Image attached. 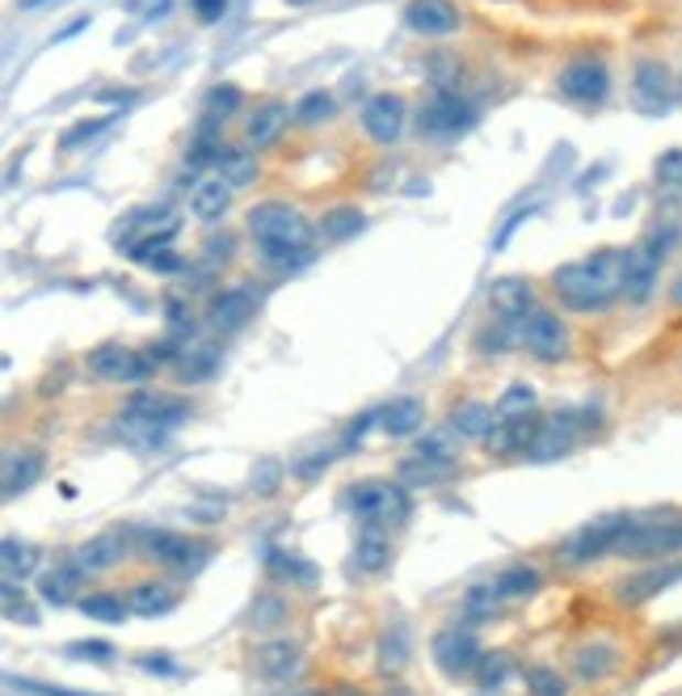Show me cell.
<instances>
[{
	"instance_id": "cell-1",
	"label": "cell",
	"mask_w": 682,
	"mask_h": 696,
	"mask_svg": "<svg viewBox=\"0 0 682 696\" xmlns=\"http://www.w3.org/2000/svg\"><path fill=\"white\" fill-rule=\"evenodd\" d=\"M552 291L569 312H603L624 296V249H603L552 275Z\"/></svg>"
},
{
	"instance_id": "cell-2",
	"label": "cell",
	"mask_w": 682,
	"mask_h": 696,
	"mask_svg": "<svg viewBox=\"0 0 682 696\" xmlns=\"http://www.w3.org/2000/svg\"><path fill=\"white\" fill-rule=\"evenodd\" d=\"M682 553V511H653V515H628V528L615 545L624 561H670Z\"/></svg>"
},
{
	"instance_id": "cell-3",
	"label": "cell",
	"mask_w": 682,
	"mask_h": 696,
	"mask_svg": "<svg viewBox=\"0 0 682 696\" xmlns=\"http://www.w3.org/2000/svg\"><path fill=\"white\" fill-rule=\"evenodd\" d=\"M186 418H190V401L143 388V393H136V397L127 401V409H122V431L131 435V439L152 443V439H161L169 427H177V422H186Z\"/></svg>"
},
{
	"instance_id": "cell-4",
	"label": "cell",
	"mask_w": 682,
	"mask_h": 696,
	"mask_svg": "<svg viewBox=\"0 0 682 696\" xmlns=\"http://www.w3.org/2000/svg\"><path fill=\"white\" fill-rule=\"evenodd\" d=\"M249 233L258 245H312V224L295 203L266 199L249 207Z\"/></svg>"
},
{
	"instance_id": "cell-5",
	"label": "cell",
	"mask_w": 682,
	"mask_h": 696,
	"mask_svg": "<svg viewBox=\"0 0 682 696\" xmlns=\"http://www.w3.org/2000/svg\"><path fill=\"white\" fill-rule=\"evenodd\" d=\"M346 503L362 524L392 528V524L409 520V494H404V485H392V481H358Z\"/></svg>"
},
{
	"instance_id": "cell-6",
	"label": "cell",
	"mask_w": 682,
	"mask_h": 696,
	"mask_svg": "<svg viewBox=\"0 0 682 696\" xmlns=\"http://www.w3.org/2000/svg\"><path fill=\"white\" fill-rule=\"evenodd\" d=\"M156 363L148 360V351H131L122 342H106L89 355V376H97L101 385H143L152 381Z\"/></svg>"
},
{
	"instance_id": "cell-7",
	"label": "cell",
	"mask_w": 682,
	"mask_h": 696,
	"mask_svg": "<svg viewBox=\"0 0 682 696\" xmlns=\"http://www.w3.org/2000/svg\"><path fill=\"white\" fill-rule=\"evenodd\" d=\"M515 338L522 351H531V355L543 363H561L569 355V330L552 309L527 312L515 325Z\"/></svg>"
},
{
	"instance_id": "cell-8",
	"label": "cell",
	"mask_w": 682,
	"mask_h": 696,
	"mask_svg": "<svg viewBox=\"0 0 682 696\" xmlns=\"http://www.w3.org/2000/svg\"><path fill=\"white\" fill-rule=\"evenodd\" d=\"M624 528H628V515H603V520H594V524H586V528H577L569 536L565 549H561V561L565 566H589L598 557H615V545H619Z\"/></svg>"
},
{
	"instance_id": "cell-9",
	"label": "cell",
	"mask_w": 682,
	"mask_h": 696,
	"mask_svg": "<svg viewBox=\"0 0 682 696\" xmlns=\"http://www.w3.org/2000/svg\"><path fill=\"white\" fill-rule=\"evenodd\" d=\"M561 94H565L569 101H577V106H598L603 97L611 94V73H607V64L594 60V55H582V60L565 64V73H561Z\"/></svg>"
},
{
	"instance_id": "cell-10",
	"label": "cell",
	"mask_w": 682,
	"mask_h": 696,
	"mask_svg": "<svg viewBox=\"0 0 682 696\" xmlns=\"http://www.w3.org/2000/svg\"><path fill=\"white\" fill-rule=\"evenodd\" d=\"M480 654H485V650L476 642V633H472V629H459V624H451V629H443V633L434 638V663H439V672L451 675V679L476 672Z\"/></svg>"
},
{
	"instance_id": "cell-11",
	"label": "cell",
	"mask_w": 682,
	"mask_h": 696,
	"mask_svg": "<svg viewBox=\"0 0 682 696\" xmlns=\"http://www.w3.org/2000/svg\"><path fill=\"white\" fill-rule=\"evenodd\" d=\"M472 122H476V110L455 89H439L422 110L425 136H459V131H468Z\"/></svg>"
},
{
	"instance_id": "cell-12",
	"label": "cell",
	"mask_w": 682,
	"mask_h": 696,
	"mask_svg": "<svg viewBox=\"0 0 682 696\" xmlns=\"http://www.w3.org/2000/svg\"><path fill=\"white\" fill-rule=\"evenodd\" d=\"M569 663H573V675H577L582 684H607V679L619 672L624 654H619V646H615V642H603V638H594V642H582V646H573Z\"/></svg>"
},
{
	"instance_id": "cell-13",
	"label": "cell",
	"mask_w": 682,
	"mask_h": 696,
	"mask_svg": "<svg viewBox=\"0 0 682 696\" xmlns=\"http://www.w3.org/2000/svg\"><path fill=\"white\" fill-rule=\"evenodd\" d=\"M253 663H258V672L270 684H291L295 675L304 672V650H300V642H291V638H270V642H261L253 650Z\"/></svg>"
},
{
	"instance_id": "cell-14",
	"label": "cell",
	"mask_w": 682,
	"mask_h": 696,
	"mask_svg": "<svg viewBox=\"0 0 682 696\" xmlns=\"http://www.w3.org/2000/svg\"><path fill=\"white\" fill-rule=\"evenodd\" d=\"M658 275H661V258L649 245H628V249H624V296H628L632 304H645V300L653 296Z\"/></svg>"
},
{
	"instance_id": "cell-15",
	"label": "cell",
	"mask_w": 682,
	"mask_h": 696,
	"mask_svg": "<svg viewBox=\"0 0 682 696\" xmlns=\"http://www.w3.org/2000/svg\"><path fill=\"white\" fill-rule=\"evenodd\" d=\"M540 414L531 409V414H518V418H497L494 435L485 439V448H489V457H527L531 452V443H535V431H540Z\"/></svg>"
},
{
	"instance_id": "cell-16",
	"label": "cell",
	"mask_w": 682,
	"mask_h": 696,
	"mask_svg": "<svg viewBox=\"0 0 682 696\" xmlns=\"http://www.w3.org/2000/svg\"><path fill=\"white\" fill-rule=\"evenodd\" d=\"M362 127L376 144H397V136L404 131V101L397 94H376L362 106Z\"/></svg>"
},
{
	"instance_id": "cell-17",
	"label": "cell",
	"mask_w": 682,
	"mask_h": 696,
	"mask_svg": "<svg viewBox=\"0 0 682 696\" xmlns=\"http://www.w3.org/2000/svg\"><path fill=\"white\" fill-rule=\"evenodd\" d=\"M404 22L425 39H443L459 30V9L451 0H409L404 4Z\"/></svg>"
},
{
	"instance_id": "cell-18",
	"label": "cell",
	"mask_w": 682,
	"mask_h": 696,
	"mask_svg": "<svg viewBox=\"0 0 682 696\" xmlns=\"http://www.w3.org/2000/svg\"><path fill=\"white\" fill-rule=\"evenodd\" d=\"M148 557L161 566H173V570H194L207 557V545L177 536V532H148Z\"/></svg>"
},
{
	"instance_id": "cell-19",
	"label": "cell",
	"mask_w": 682,
	"mask_h": 696,
	"mask_svg": "<svg viewBox=\"0 0 682 696\" xmlns=\"http://www.w3.org/2000/svg\"><path fill=\"white\" fill-rule=\"evenodd\" d=\"M253 317V296L245 288H228V291H215L212 304H207V325L215 334H236L245 330Z\"/></svg>"
},
{
	"instance_id": "cell-20",
	"label": "cell",
	"mask_w": 682,
	"mask_h": 696,
	"mask_svg": "<svg viewBox=\"0 0 682 696\" xmlns=\"http://www.w3.org/2000/svg\"><path fill=\"white\" fill-rule=\"evenodd\" d=\"M632 97L645 115H661L670 106V73L658 60H640L632 73Z\"/></svg>"
},
{
	"instance_id": "cell-21",
	"label": "cell",
	"mask_w": 682,
	"mask_h": 696,
	"mask_svg": "<svg viewBox=\"0 0 682 696\" xmlns=\"http://www.w3.org/2000/svg\"><path fill=\"white\" fill-rule=\"evenodd\" d=\"M127 603H131L136 617H165V612H173L182 603V587L173 578H143V582L131 587Z\"/></svg>"
},
{
	"instance_id": "cell-22",
	"label": "cell",
	"mask_w": 682,
	"mask_h": 696,
	"mask_svg": "<svg viewBox=\"0 0 682 696\" xmlns=\"http://www.w3.org/2000/svg\"><path fill=\"white\" fill-rule=\"evenodd\" d=\"M577 443V418L573 414H552V418H543L540 431H535V443H531V460H556L565 457L569 448Z\"/></svg>"
},
{
	"instance_id": "cell-23",
	"label": "cell",
	"mask_w": 682,
	"mask_h": 696,
	"mask_svg": "<svg viewBox=\"0 0 682 696\" xmlns=\"http://www.w3.org/2000/svg\"><path fill=\"white\" fill-rule=\"evenodd\" d=\"M489 309L497 312V321H522L540 304H535V288L527 279H497L489 288Z\"/></svg>"
},
{
	"instance_id": "cell-24",
	"label": "cell",
	"mask_w": 682,
	"mask_h": 696,
	"mask_svg": "<svg viewBox=\"0 0 682 696\" xmlns=\"http://www.w3.org/2000/svg\"><path fill=\"white\" fill-rule=\"evenodd\" d=\"M43 469H47V460H43L39 448H13V452L4 457V499L25 494L34 481L43 478Z\"/></svg>"
},
{
	"instance_id": "cell-25",
	"label": "cell",
	"mask_w": 682,
	"mask_h": 696,
	"mask_svg": "<svg viewBox=\"0 0 682 696\" xmlns=\"http://www.w3.org/2000/svg\"><path fill=\"white\" fill-rule=\"evenodd\" d=\"M228 207H232V186H228L224 178H203V182L190 191V212H194V219H203V224L224 219Z\"/></svg>"
},
{
	"instance_id": "cell-26",
	"label": "cell",
	"mask_w": 682,
	"mask_h": 696,
	"mask_svg": "<svg viewBox=\"0 0 682 696\" xmlns=\"http://www.w3.org/2000/svg\"><path fill=\"white\" fill-rule=\"evenodd\" d=\"M286 119H291V110H286L283 101H266V106H258V110L249 115V122H245V144L249 148L279 144Z\"/></svg>"
},
{
	"instance_id": "cell-27",
	"label": "cell",
	"mask_w": 682,
	"mask_h": 696,
	"mask_svg": "<svg viewBox=\"0 0 682 696\" xmlns=\"http://www.w3.org/2000/svg\"><path fill=\"white\" fill-rule=\"evenodd\" d=\"M354 561H358V570H367V575H379V570L392 561V536H388L383 524H362V528H358Z\"/></svg>"
},
{
	"instance_id": "cell-28",
	"label": "cell",
	"mask_w": 682,
	"mask_h": 696,
	"mask_svg": "<svg viewBox=\"0 0 682 696\" xmlns=\"http://www.w3.org/2000/svg\"><path fill=\"white\" fill-rule=\"evenodd\" d=\"M679 578H682V566H658V570H645V575L615 582V587H619L615 596L624 603H645V600H653L658 591H665V587H674Z\"/></svg>"
},
{
	"instance_id": "cell-29",
	"label": "cell",
	"mask_w": 682,
	"mask_h": 696,
	"mask_svg": "<svg viewBox=\"0 0 682 696\" xmlns=\"http://www.w3.org/2000/svg\"><path fill=\"white\" fill-rule=\"evenodd\" d=\"M85 570H80V566H76V561H59V566H55V570H47V575L39 578V600L43 603H55V608H64V603H72L76 600V587H80V582H85Z\"/></svg>"
},
{
	"instance_id": "cell-30",
	"label": "cell",
	"mask_w": 682,
	"mask_h": 696,
	"mask_svg": "<svg viewBox=\"0 0 682 696\" xmlns=\"http://www.w3.org/2000/svg\"><path fill=\"white\" fill-rule=\"evenodd\" d=\"M266 570H270V578L291 582V587H300V591H316V566H312V561H304L300 553L266 549Z\"/></svg>"
},
{
	"instance_id": "cell-31",
	"label": "cell",
	"mask_w": 682,
	"mask_h": 696,
	"mask_svg": "<svg viewBox=\"0 0 682 696\" xmlns=\"http://www.w3.org/2000/svg\"><path fill=\"white\" fill-rule=\"evenodd\" d=\"M497 427V409L485 401H459L451 409V431L459 439H489Z\"/></svg>"
},
{
	"instance_id": "cell-32",
	"label": "cell",
	"mask_w": 682,
	"mask_h": 696,
	"mask_svg": "<svg viewBox=\"0 0 682 696\" xmlns=\"http://www.w3.org/2000/svg\"><path fill=\"white\" fill-rule=\"evenodd\" d=\"M215 178H224L232 191L249 186V182L258 178V161H253V152H249V148L219 144V152H215Z\"/></svg>"
},
{
	"instance_id": "cell-33",
	"label": "cell",
	"mask_w": 682,
	"mask_h": 696,
	"mask_svg": "<svg viewBox=\"0 0 682 696\" xmlns=\"http://www.w3.org/2000/svg\"><path fill=\"white\" fill-rule=\"evenodd\" d=\"M494 591L501 596V603L531 600V596L540 591V570L527 566V561H515V566H506V570L494 578Z\"/></svg>"
},
{
	"instance_id": "cell-34",
	"label": "cell",
	"mask_w": 682,
	"mask_h": 696,
	"mask_svg": "<svg viewBox=\"0 0 682 696\" xmlns=\"http://www.w3.org/2000/svg\"><path fill=\"white\" fill-rule=\"evenodd\" d=\"M422 422H425V406L418 397H397V401H388V406L379 409V427L392 435V439L413 435Z\"/></svg>"
},
{
	"instance_id": "cell-35",
	"label": "cell",
	"mask_w": 682,
	"mask_h": 696,
	"mask_svg": "<svg viewBox=\"0 0 682 696\" xmlns=\"http://www.w3.org/2000/svg\"><path fill=\"white\" fill-rule=\"evenodd\" d=\"M72 561H76L85 575L110 570V566L122 561V536H97V540H85L80 549L72 553Z\"/></svg>"
},
{
	"instance_id": "cell-36",
	"label": "cell",
	"mask_w": 682,
	"mask_h": 696,
	"mask_svg": "<svg viewBox=\"0 0 682 696\" xmlns=\"http://www.w3.org/2000/svg\"><path fill=\"white\" fill-rule=\"evenodd\" d=\"M173 367H177V376H182L186 385H198V381H207L215 367H219V351H215L212 342H198L194 351L186 346V351L177 355V363H173Z\"/></svg>"
},
{
	"instance_id": "cell-37",
	"label": "cell",
	"mask_w": 682,
	"mask_h": 696,
	"mask_svg": "<svg viewBox=\"0 0 682 696\" xmlns=\"http://www.w3.org/2000/svg\"><path fill=\"white\" fill-rule=\"evenodd\" d=\"M80 612H85L89 621L122 624L127 612H131V603L122 600V596H110V591H94V596H80Z\"/></svg>"
},
{
	"instance_id": "cell-38",
	"label": "cell",
	"mask_w": 682,
	"mask_h": 696,
	"mask_svg": "<svg viewBox=\"0 0 682 696\" xmlns=\"http://www.w3.org/2000/svg\"><path fill=\"white\" fill-rule=\"evenodd\" d=\"M409 629L404 624H392L383 638H379V672L397 675L404 663H409Z\"/></svg>"
},
{
	"instance_id": "cell-39",
	"label": "cell",
	"mask_w": 682,
	"mask_h": 696,
	"mask_svg": "<svg viewBox=\"0 0 682 696\" xmlns=\"http://www.w3.org/2000/svg\"><path fill=\"white\" fill-rule=\"evenodd\" d=\"M312 245H258V258L270 270H300V266L312 263Z\"/></svg>"
},
{
	"instance_id": "cell-40",
	"label": "cell",
	"mask_w": 682,
	"mask_h": 696,
	"mask_svg": "<svg viewBox=\"0 0 682 696\" xmlns=\"http://www.w3.org/2000/svg\"><path fill=\"white\" fill-rule=\"evenodd\" d=\"M522 684H527L531 696H569V679L556 667H548V663H531L522 672Z\"/></svg>"
},
{
	"instance_id": "cell-41",
	"label": "cell",
	"mask_w": 682,
	"mask_h": 696,
	"mask_svg": "<svg viewBox=\"0 0 682 696\" xmlns=\"http://www.w3.org/2000/svg\"><path fill=\"white\" fill-rule=\"evenodd\" d=\"M497 603H501V596L494 591V582H476L468 596H464V621L468 624L494 621Z\"/></svg>"
},
{
	"instance_id": "cell-42",
	"label": "cell",
	"mask_w": 682,
	"mask_h": 696,
	"mask_svg": "<svg viewBox=\"0 0 682 696\" xmlns=\"http://www.w3.org/2000/svg\"><path fill=\"white\" fill-rule=\"evenodd\" d=\"M354 233H362V212L358 207H333L329 216L321 219V237L325 240H350Z\"/></svg>"
},
{
	"instance_id": "cell-43",
	"label": "cell",
	"mask_w": 682,
	"mask_h": 696,
	"mask_svg": "<svg viewBox=\"0 0 682 696\" xmlns=\"http://www.w3.org/2000/svg\"><path fill=\"white\" fill-rule=\"evenodd\" d=\"M0 561H4V578H30L34 575V566H39V553H34V545H22V540H4L0 545Z\"/></svg>"
},
{
	"instance_id": "cell-44",
	"label": "cell",
	"mask_w": 682,
	"mask_h": 696,
	"mask_svg": "<svg viewBox=\"0 0 682 696\" xmlns=\"http://www.w3.org/2000/svg\"><path fill=\"white\" fill-rule=\"evenodd\" d=\"M413 457L422 460V464H430V469H439V473H447L451 464H455V448H451L447 435H425V439H418Z\"/></svg>"
},
{
	"instance_id": "cell-45",
	"label": "cell",
	"mask_w": 682,
	"mask_h": 696,
	"mask_svg": "<svg viewBox=\"0 0 682 696\" xmlns=\"http://www.w3.org/2000/svg\"><path fill=\"white\" fill-rule=\"evenodd\" d=\"M286 617H291V608H286V600L274 596V591L258 596V603L249 608V624H253V629H279Z\"/></svg>"
},
{
	"instance_id": "cell-46",
	"label": "cell",
	"mask_w": 682,
	"mask_h": 696,
	"mask_svg": "<svg viewBox=\"0 0 682 696\" xmlns=\"http://www.w3.org/2000/svg\"><path fill=\"white\" fill-rule=\"evenodd\" d=\"M510 672H515V663H510L506 650H489V654H480V663H476L480 688H501V684L510 679Z\"/></svg>"
},
{
	"instance_id": "cell-47",
	"label": "cell",
	"mask_w": 682,
	"mask_h": 696,
	"mask_svg": "<svg viewBox=\"0 0 682 696\" xmlns=\"http://www.w3.org/2000/svg\"><path fill=\"white\" fill-rule=\"evenodd\" d=\"M333 115V97L325 89H312L295 101V122H304V127H316V122H325Z\"/></svg>"
},
{
	"instance_id": "cell-48",
	"label": "cell",
	"mask_w": 682,
	"mask_h": 696,
	"mask_svg": "<svg viewBox=\"0 0 682 696\" xmlns=\"http://www.w3.org/2000/svg\"><path fill=\"white\" fill-rule=\"evenodd\" d=\"M497 418H518V414H531L535 409V388L527 385H510L501 397H497Z\"/></svg>"
},
{
	"instance_id": "cell-49",
	"label": "cell",
	"mask_w": 682,
	"mask_h": 696,
	"mask_svg": "<svg viewBox=\"0 0 682 696\" xmlns=\"http://www.w3.org/2000/svg\"><path fill=\"white\" fill-rule=\"evenodd\" d=\"M106 115H101V119H80L76 122V127H72V131H64V140H59V148H76V144H85V140H94L97 131H101V127H106Z\"/></svg>"
},
{
	"instance_id": "cell-50",
	"label": "cell",
	"mask_w": 682,
	"mask_h": 696,
	"mask_svg": "<svg viewBox=\"0 0 682 696\" xmlns=\"http://www.w3.org/2000/svg\"><path fill=\"white\" fill-rule=\"evenodd\" d=\"M207 101H212V115L224 119V115H232L236 106H240V89H236V85H215Z\"/></svg>"
},
{
	"instance_id": "cell-51",
	"label": "cell",
	"mask_w": 682,
	"mask_h": 696,
	"mask_svg": "<svg viewBox=\"0 0 682 696\" xmlns=\"http://www.w3.org/2000/svg\"><path fill=\"white\" fill-rule=\"evenodd\" d=\"M658 182L661 186H679L682 191V152H665L658 161Z\"/></svg>"
},
{
	"instance_id": "cell-52",
	"label": "cell",
	"mask_w": 682,
	"mask_h": 696,
	"mask_svg": "<svg viewBox=\"0 0 682 696\" xmlns=\"http://www.w3.org/2000/svg\"><path fill=\"white\" fill-rule=\"evenodd\" d=\"M376 418L379 414H358L350 427H346V435H342V448H337V452H350L354 443H362V435L371 431V422H376Z\"/></svg>"
},
{
	"instance_id": "cell-53",
	"label": "cell",
	"mask_w": 682,
	"mask_h": 696,
	"mask_svg": "<svg viewBox=\"0 0 682 696\" xmlns=\"http://www.w3.org/2000/svg\"><path fill=\"white\" fill-rule=\"evenodd\" d=\"M68 654H76V658H94V663H106V658L115 654V646H106V642H72Z\"/></svg>"
},
{
	"instance_id": "cell-54",
	"label": "cell",
	"mask_w": 682,
	"mask_h": 696,
	"mask_svg": "<svg viewBox=\"0 0 682 696\" xmlns=\"http://www.w3.org/2000/svg\"><path fill=\"white\" fill-rule=\"evenodd\" d=\"M279 478H283V469H279L274 460H266V464H261V478L253 473V490H261V494H274V490H279Z\"/></svg>"
},
{
	"instance_id": "cell-55",
	"label": "cell",
	"mask_w": 682,
	"mask_h": 696,
	"mask_svg": "<svg viewBox=\"0 0 682 696\" xmlns=\"http://www.w3.org/2000/svg\"><path fill=\"white\" fill-rule=\"evenodd\" d=\"M194 4V13L203 18V22H215V18H224V9H228V0H190Z\"/></svg>"
},
{
	"instance_id": "cell-56",
	"label": "cell",
	"mask_w": 682,
	"mask_h": 696,
	"mask_svg": "<svg viewBox=\"0 0 682 696\" xmlns=\"http://www.w3.org/2000/svg\"><path fill=\"white\" fill-rule=\"evenodd\" d=\"M207 258H212V263H228V258H232V237L207 240Z\"/></svg>"
},
{
	"instance_id": "cell-57",
	"label": "cell",
	"mask_w": 682,
	"mask_h": 696,
	"mask_svg": "<svg viewBox=\"0 0 682 696\" xmlns=\"http://www.w3.org/2000/svg\"><path fill=\"white\" fill-rule=\"evenodd\" d=\"M148 266H152V270H165V275H169V270H177V266H182V258H177V254H169V249H165L161 258H152Z\"/></svg>"
},
{
	"instance_id": "cell-58",
	"label": "cell",
	"mask_w": 682,
	"mask_h": 696,
	"mask_svg": "<svg viewBox=\"0 0 682 696\" xmlns=\"http://www.w3.org/2000/svg\"><path fill=\"white\" fill-rule=\"evenodd\" d=\"M140 667H148V672H173V663H165V658H140Z\"/></svg>"
},
{
	"instance_id": "cell-59",
	"label": "cell",
	"mask_w": 682,
	"mask_h": 696,
	"mask_svg": "<svg viewBox=\"0 0 682 696\" xmlns=\"http://www.w3.org/2000/svg\"><path fill=\"white\" fill-rule=\"evenodd\" d=\"M383 696H413V693H409L404 684H392V688H383Z\"/></svg>"
},
{
	"instance_id": "cell-60",
	"label": "cell",
	"mask_w": 682,
	"mask_h": 696,
	"mask_svg": "<svg viewBox=\"0 0 682 696\" xmlns=\"http://www.w3.org/2000/svg\"><path fill=\"white\" fill-rule=\"evenodd\" d=\"M670 300H674V304H679V309H682V279H679V283H674V288H670Z\"/></svg>"
},
{
	"instance_id": "cell-61",
	"label": "cell",
	"mask_w": 682,
	"mask_h": 696,
	"mask_svg": "<svg viewBox=\"0 0 682 696\" xmlns=\"http://www.w3.org/2000/svg\"><path fill=\"white\" fill-rule=\"evenodd\" d=\"M295 696H325V693H316V688H300Z\"/></svg>"
},
{
	"instance_id": "cell-62",
	"label": "cell",
	"mask_w": 682,
	"mask_h": 696,
	"mask_svg": "<svg viewBox=\"0 0 682 696\" xmlns=\"http://www.w3.org/2000/svg\"><path fill=\"white\" fill-rule=\"evenodd\" d=\"M18 4H22V9H34V4H43V0H18Z\"/></svg>"
},
{
	"instance_id": "cell-63",
	"label": "cell",
	"mask_w": 682,
	"mask_h": 696,
	"mask_svg": "<svg viewBox=\"0 0 682 696\" xmlns=\"http://www.w3.org/2000/svg\"><path fill=\"white\" fill-rule=\"evenodd\" d=\"M291 4H304V0H291Z\"/></svg>"
}]
</instances>
